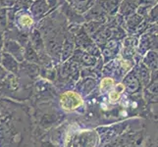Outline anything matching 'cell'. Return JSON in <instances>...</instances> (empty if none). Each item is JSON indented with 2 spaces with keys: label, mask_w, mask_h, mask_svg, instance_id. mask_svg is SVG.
Returning <instances> with one entry per match:
<instances>
[{
  "label": "cell",
  "mask_w": 158,
  "mask_h": 147,
  "mask_svg": "<svg viewBox=\"0 0 158 147\" xmlns=\"http://www.w3.org/2000/svg\"><path fill=\"white\" fill-rule=\"evenodd\" d=\"M81 104V97L74 92H66L61 97V105L65 109H76Z\"/></svg>",
  "instance_id": "obj_1"
}]
</instances>
